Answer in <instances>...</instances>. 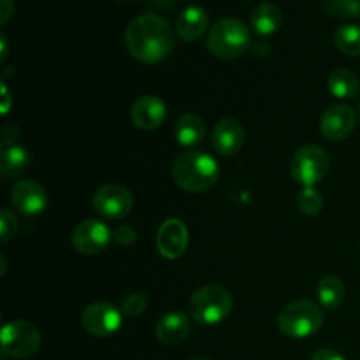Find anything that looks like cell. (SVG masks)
Segmentation results:
<instances>
[{"label": "cell", "mask_w": 360, "mask_h": 360, "mask_svg": "<svg viewBox=\"0 0 360 360\" xmlns=\"http://www.w3.org/2000/svg\"><path fill=\"white\" fill-rule=\"evenodd\" d=\"M174 137L181 146H197L206 137V123L200 116L193 115V112L183 115L174 125Z\"/></svg>", "instance_id": "cell-19"}, {"label": "cell", "mask_w": 360, "mask_h": 360, "mask_svg": "<svg viewBox=\"0 0 360 360\" xmlns=\"http://www.w3.org/2000/svg\"><path fill=\"white\" fill-rule=\"evenodd\" d=\"M116 2H132V0H116Z\"/></svg>", "instance_id": "cell-34"}, {"label": "cell", "mask_w": 360, "mask_h": 360, "mask_svg": "<svg viewBox=\"0 0 360 360\" xmlns=\"http://www.w3.org/2000/svg\"><path fill=\"white\" fill-rule=\"evenodd\" d=\"M14 13V0H2V25H6L11 20Z\"/></svg>", "instance_id": "cell-30"}, {"label": "cell", "mask_w": 360, "mask_h": 360, "mask_svg": "<svg viewBox=\"0 0 360 360\" xmlns=\"http://www.w3.org/2000/svg\"><path fill=\"white\" fill-rule=\"evenodd\" d=\"M30 162V155H28L27 148L20 146V144H9V146H2V153H0V174L4 178H16V176L23 174Z\"/></svg>", "instance_id": "cell-20"}, {"label": "cell", "mask_w": 360, "mask_h": 360, "mask_svg": "<svg viewBox=\"0 0 360 360\" xmlns=\"http://www.w3.org/2000/svg\"><path fill=\"white\" fill-rule=\"evenodd\" d=\"M311 360H347L341 354L330 350V348H323V350H319L315 355H313Z\"/></svg>", "instance_id": "cell-29"}, {"label": "cell", "mask_w": 360, "mask_h": 360, "mask_svg": "<svg viewBox=\"0 0 360 360\" xmlns=\"http://www.w3.org/2000/svg\"><path fill=\"white\" fill-rule=\"evenodd\" d=\"M190 334V319L181 311H171L158 320L155 336L162 345L176 347L183 343Z\"/></svg>", "instance_id": "cell-17"}, {"label": "cell", "mask_w": 360, "mask_h": 360, "mask_svg": "<svg viewBox=\"0 0 360 360\" xmlns=\"http://www.w3.org/2000/svg\"><path fill=\"white\" fill-rule=\"evenodd\" d=\"M4 97H6V105H4L2 112H7V111H9V91H7L6 86H4Z\"/></svg>", "instance_id": "cell-32"}, {"label": "cell", "mask_w": 360, "mask_h": 360, "mask_svg": "<svg viewBox=\"0 0 360 360\" xmlns=\"http://www.w3.org/2000/svg\"><path fill=\"white\" fill-rule=\"evenodd\" d=\"M316 294H319V301L323 308L338 309L345 299V285L338 276L327 274L319 281Z\"/></svg>", "instance_id": "cell-22"}, {"label": "cell", "mask_w": 360, "mask_h": 360, "mask_svg": "<svg viewBox=\"0 0 360 360\" xmlns=\"http://www.w3.org/2000/svg\"><path fill=\"white\" fill-rule=\"evenodd\" d=\"M297 207L308 217H315L323 207L322 193L315 186H304L297 195Z\"/></svg>", "instance_id": "cell-25"}, {"label": "cell", "mask_w": 360, "mask_h": 360, "mask_svg": "<svg viewBox=\"0 0 360 360\" xmlns=\"http://www.w3.org/2000/svg\"><path fill=\"white\" fill-rule=\"evenodd\" d=\"M250 25L259 35H273L283 25V13L273 2H262L250 14Z\"/></svg>", "instance_id": "cell-18"}, {"label": "cell", "mask_w": 360, "mask_h": 360, "mask_svg": "<svg viewBox=\"0 0 360 360\" xmlns=\"http://www.w3.org/2000/svg\"><path fill=\"white\" fill-rule=\"evenodd\" d=\"M0 44H2V62L7 58V39L6 35H0Z\"/></svg>", "instance_id": "cell-31"}, {"label": "cell", "mask_w": 360, "mask_h": 360, "mask_svg": "<svg viewBox=\"0 0 360 360\" xmlns=\"http://www.w3.org/2000/svg\"><path fill=\"white\" fill-rule=\"evenodd\" d=\"M334 42L345 55L360 56V27L359 25H341L334 32Z\"/></svg>", "instance_id": "cell-23"}, {"label": "cell", "mask_w": 360, "mask_h": 360, "mask_svg": "<svg viewBox=\"0 0 360 360\" xmlns=\"http://www.w3.org/2000/svg\"><path fill=\"white\" fill-rule=\"evenodd\" d=\"M16 231H18V218L14 217V213H11L7 207H4L2 214H0V234H2L0 241H2V245L9 243L11 239L16 236Z\"/></svg>", "instance_id": "cell-27"}, {"label": "cell", "mask_w": 360, "mask_h": 360, "mask_svg": "<svg viewBox=\"0 0 360 360\" xmlns=\"http://www.w3.org/2000/svg\"><path fill=\"white\" fill-rule=\"evenodd\" d=\"M176 44V34L165 18L155 13L134 18L125 30V46L143 63H158L167 58Z\"/></svg>", "instance_id": "cell-1"}, {"label": "cell", "mask_w": 360, "mask_h": 360, "mask_svg": "<svg viewBox=\"0 0 360 360\" xmlns=\"http://www.w3.org/2000/svg\"><path fill=\"white\" fill-rule=\"evenodd\" d=\"M0 347H2L4 357H32L41 347V333L32 322L13 320V322H7L0 330Z\"/></svg>", "instance_id": "cell-6"}, {"label": "cell", "mask_w": 360, "mask_h": 360, "mask_svg": "<svg viewBox=\"0 0 360 360\" xmlns=\"http://www.w3.org/2000/svg\"><path fill=\"white\" fill-rule=\"evenodd\" d=\"M167 108L157 95H143L134 102L130 109V120L141 130H155L164 123Z\"/></svg>", "instance_id": "cell-14"}, {"label": "cell", "mask_w": 360, "mask_h": 360, "mask_svg": "<svg viewBox=\"0 0 360 360\" xmlns=\"http://www.w3.org/2000/svg\"><path fill=\"white\" fill-rule=\"evenodd\" d=\"M234 308V301L227 288L220 285H204L197 288L190 297V316L200 326H217L221 323Z\"/></svg>", "instance_id": "cell-4"}, {"label": "cell", "mask_w": 360, "mask_h": 360, "mask_svg": "<svg viewBox=\"0 0 360 360\" xmlns=\"http://www.w3.org/2000/svg\"><path fill=\"white\" fill-rule=\"evenodd\" d=\"M359 120H360V102H359Z\"/></svg>", "instance_id": "cell-35"}, {"label": "cell", "mask_w": 360, "mask_h": 360, "mask_svg": "<svg viewBox=\"0 0 360 360\" xmlns=\"http://www.w3.org/2000/svg\"><path fill=\"white\" fill-rule=\"evenodd\" d=\"M357 115L348 104H334L323 111L320 130L329 141H343L354 132Z\"/></svg>", "instance_id": "cell-12"}, {"label": "cell", "mask_w": 360, "mask_h": 360, "mask_svg": "<svg viewBox=\"0 0 360 360\" xmlns=\"http://www.w3.org/2000/svg\"><path fill=\"white\" fill-rule=\"evenodd\" d=\"M211 143L218 153L231 157V155L239 153V150L245 144V129L238 120H220L214 125L213 134H211Z\"/></svg>", "instance_id": "cell-15"}, {"label": "cell", "mask_w": 360, "mask_h": 360, "mask_svg": "<svg viewBox=\"0 0 360 360\" xmlns=\"http://www.w3.org/2000/svg\"><path fill=\"white\" fill-rule=\"evenodd\" d=\"M112 239L108 225L101 220H84L74 229L72 245L83 255H97L108 248Z\"/></svg>", "instance_id": "cell-10"}, {"label": "cell", "mask_w": 360, "mask_h": 360, "mask_svg": "<svg viewBox=\"0 0 360 360\" xmlns=\"http://www.w3.org/2000/svg\"><path fill=\"white\" fill-rule=\"evenodd\" d=\"M190 360H211V359H206V357H193V359H190Z\"/></svg>", "instance_id": "cell-33"}, {"label": "cell", "mask_w": 360, "mask_h": 360, "mask_svg": "<svg viewBox=\"0 0 360 360\" xmlns=\"http://www.w3.org/2000/svg\"><path fill=\"white\" fill-rule=\"evenodd\" d=\"M123 313L111 302H94L81 313V326L90 336L109 338L122 327Z\"/></svg>", "instance_id": "cell-8"}, {"label": "cell", "mask_w": 360, "mask_h": 360, "mask_svg": "<svg viewBox=\"0 0 360 360\" xmlns=\"http://www.w3.org/2000/svg\"><path fill=\"white\" fill-rule=\"evenodd\" d=\"M11 204L18 213L25 217H35L41 214L48 206V195L42 185H39L34 179H25L18 181L11 188Z\"/></svg>", "instance_id": "cell-11"}, {"label": "cell", "mask_w": 360, "mask_h": 360, "mask_svg": "<svg viewBox=\"0 0 360 360\" xmlns=\"http://www.w3.org/2000/svg\"><path fill=\"white\" fill-rule=\"evenodd\" d=\"M148 308V297L144 294H139V292H134V294L127 295L122 302V313L123 315L130 316H139L141 313L146 311Z\"/></svg>", "instance_id": "cell-26"}, {"label": "cell", "mask_w": 360, "mask_h": 360, "mask_svg": "<svg viewBox=\"0 0 360 360\" xmlns=\"http://www.w3.org/2000/svg\"><path fill=\"white\" fill-rule=\"evenodd\" d=\"M329 164V155L326 153L323 148L308 144L295 151V155L292 157L290 174L302 186H315L316 183L326 178Z\"/></svg>", "instance_id": "cell-7"}, {"label": "cell", "mask_w": 360, "mask_h": 360, "mask_svg": "<svg viewBox=\"0 0 360 360\" xmlns=\"http://www.w3.org/2000/svg\"><path fill=\"white\" fill-rule=\"evenodd\" d=\"M188 246V229L178 218H169L160 225L157 234V248L162 257L176 260L186 252Z\"/></svg>", "instance_id": "cell-13"}, {"label": "cell", "mask_w": 360, "mask_h": 360, "mask_svg": "<svg viewBox=\"0 0 360 360\" xmlns=\"http://www.w3.org/2000/svg\"><path fill=\"white\" fill-rule=\"evenodd\" d=\"M323 309L311 301H294L278 315V329L287 338L304 340L319 333L323 326Z\"/></svg>", "instance_id": "cell-5"}, {"label": "cell", "mask_w": 360, "mask_h": 360, "mask_svg": "<svg viewBox=\"0 0 360 360\" xmlns=\"http://www.w3.org/2000/svg\"><path fill=\"white\" fill-rule=\"evenodd\" d=\"M134 197L127 186L104 185L95 192L94 210L109 220L125 218L132 211Z\"/></svg>", "instance_id": "cell-9"}, {"label": "cell", "mask_w": 360, "mask_h": 360, "mask_svg": "<svg viewBox=\"0 0 360 360\" xmlns=\"http://www.w3.org/2000/svg\"><path fill=\"white\" fill-rule=\"evenodd\" d=\"M252 48V32L238 18H221L207 34V49L220 60H234Z\"/></svg>", "instance_id": "cell-3"}, {"label": "cell", "mask_w": 360, "mask_h": 360, "mask_svg": "<svg viewBox=\"0 0 360 360\" xmlns=\"http://www.w3.org/2000/svg\"><path fill=\"white\" fill-rule=\"evenodd\" d=\"M329 90L338 98H354L360 94V81L357 74L348 69H336L329 76Z\"/></svg>", "instance_id": "cell-21"}, {"label": "cell", "mask_w": 360, "mask_h": 360, "mask_svg": "<svg viewBox=\"0 0 360 360\" xmlns=\"http://www.w3.org/2000/svg\"><path fill=\"white\" fill-rule=\"evenodd\" d=\"M322 11L330 18L352 20L360 16V0H323Z\"/></svg>", "instance_id": "cell-24"}, {"label": "cell", "mask_w": 360, "mask_h": 360, "mask_svg": "<svg viewBox=\"0 0 360 360\" xmlns=\"http://www.w3.org/2000/svg\"><path fill=\"white\" fill-rule=\"evenodd\" d=\"M210 27V14L202 6L185 7L176 20V34L186 42H193L202 37Z\"/></svg>", "instance_id": "cell-16"}, {"label": "cell", "mask_w": 360, "mask_h": 360, "mask_svg": "<svg viewBox=\"0 0 360 360\" xmlns=\"http://www.w3.org/2000/svg\"><path fill=\"white\" fill-rule=\"evenodd\" d=\"M112 239H115L118 245L122 246H130L136 243L137 239V232L134 231L130 225H120L115 232H112Z\"/></svg>", "instance_id": "cell-28"}, {"label": "cell", "mask_w": 360, "mask_h": 360, "mask_svg": "<svg viewBox=\"0 0 360 360\" xmlns=\"http://www.w3.org/2000/svg\"><path fill=\"white\" fill-rule=\"evenodd\" d=\"M176 185L190 193H202L213 188L220 176V167L211 155L190 150L178 155L172 165Z\"/></svg>", "instance_id": "cell-2"}]
</instances>
